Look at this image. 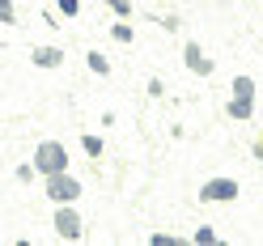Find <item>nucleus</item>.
I'll list each match as a JSON object with an SVG mask.
<instances>
[{
    "mask_svg": "<svg viewBox=\"0 0 263 246\" xmlns=\"http://www.w3.org/2000/svg\"><path fill=\"white\" fill-rule=\"evenodd\" d=\"M43 187H47V200L51 204H77L81 200V178L77 174H68V170H55V174H47L43 178Z\"/></svg>",
    "mask_w": 263,
    "mask_h": 246,
    "instance_id": "nucleus-1",
    "label": "nucleus"
},
{
    "mask_svg": "<svg viewBox=\"0 0 263 246\" xmlns=\"http://www.w3.org/2000/svg\"><path fill=\"white\" fill-rule=\"evenodd\" d=\"M30 161H34V170L47 178V174H55V170H68V149H64L60 140H43Z\"/></svg>",
    "mask_w": 263,
    "mask_h": 246,
    "instance_id": "nucleus-2",
    "label": "nucleus"
},
{
    "mask_svg": "<svg viewBox=\"0 0 263 246\" xmlns=\"http://www.w3.org/2000/svg\"><path fill=\"white\" fill-rule=\"evenodd\" d=\"M55 234L64 238V242H77L81 234H85V221H81V212L72 208V204H55Z\"/></svg>",
    "mask_w": 263,
    "mask_h": 246,
    "instance_id": "nucleus-3",
    "label": "nucleus"
},
{
    "mask_svg": "<svg viewBox=\"0 0 263 246\" xmlns=\"http://www.w3.org/2000/svg\"><path fill=\"white\" fill-rule=\"evenodd\" d=\"M242 187H238V178H208V183L200 187V200L204 204H229V200H238Z\"/></svg>",
    "mask_w": 263,
    "mask_h": 246,
    "instance_id": "nucleus-4",
    "label": "nucleus"
},
{
    "mask_svg": "<svg viewBox=\"0 0 263 246\" xmlns=\"http://www.w3.org/2000/svg\"><path fill=\"white\" fill-rule=\"evenodd\" d=\"M183 64H187L195 77H212V60L204 55V47H200V43H187V47H183Z\"/></svg>",
    "mask_w": 263,
    "mask_h": 246,
    "instance_id": "nucleus-5",
    "label": "nucleus"
},
{
    "mask_svg": "<svg viewBox=\"0 0 263 246\" xmlns=\"http://www.w3.org/2000/svg\"><path fill=\"white\" fill-rule=\"evenodd\" d=\"M225 115H229V119H238V123H246V119H255V98L229 93V102H225Z\"/></svg>",
    "mask_w": 263,
    "mask_h": 246,
    "instance_id": "nucleus-6",
    "label": "nucleus"
},
{
    "mask_svg": "<svg viewBox=\"0 0 263 246\" xmlns=\"http://www.w3.org/2000/svg\"><path fill=\"white\" fill-rule=\"evenodd\" d=\"M30 60H34V68H60L64 51H60V47H34V55H30Z\"/></svg>",
    "mask_w": 263,
    "mask_h": 246,
    "instance_id": "nucleus-7",
    "label": "nucleus"
},
{
    "mask_svg": "<svg viewBox=\"0 0 263 246\" xmlns=\"http://www.w3.org/2000/svg\"><path fill=\"white\" fill-rule=\"evenodd\" d=\"M85 64H89V72H93V77H110V60H106L102 51H89Z\"/></svg>",
    "mask_w": 263,
    "mask_h": 246,
    "instance_id": "nucleus-8",
    "label": "nucleus"
},
{
    "mask_svg": "<svg viewBox=\"0 0 263 246\" xmlns=\"http://www.w3.org/2000/svg\"><path fill=\"white\" fill-rule=\"evenodd\" d=\"M191 242H195V246H217V242H221V234H217V229H208V225H200V229L191 234Z\"/></svg>",
    "mask_w": 263,
    "mask_h": 246,
    "instance_id": "nucleus-9",
    "label": "nucleus"
},
{
    "mask_svg": "<svg viewBox=\"0 0 263 246\" xmlns=\"http://www.w3.org/2000/svg\"><path fill=\"white\" fill-rule=\"evenodd\" d=\"M234 93H242V98H255V81L251 77H234V85H229Z\"/></svg>",
    "mask_w": 263,
    "mask_h": 246,
    "instance_id": "nucleus-10",
    "label": "nucleus"
},
{
    "mask_svg": "<svg viewBox=\"0 0 263 246\" xmlns=\"http://www.w3.org/2000/svg\"><path fill=\"white\" fill-rule=\"evenodd\" d=\"M110 39H115V43H132V26H127V17L110 26Z\"/></svg>",
    "mask_w": 263,
    "mask_h": 246,
    "instance_id": "nucleus-11",
    "label": "nucleus"
},
{
    "mask_svg": "<svg viewBox=\"0 0 263 246\" xmlns=\"http://www.w3.org/2000/svg\"><path fill=\"white\" fill-rule=\"evenodd\" d=\"M81 149L89 157H102V136H81Z\"/></svg>",
    "mask_w": 263,
    "mask_h": 246,
    "instance_id": "nucleus-12",
    "label": "nucleus"
},
{
    "mask_svg": "<svg viewBox=\"0 0 263 246\" xmlns=\"http://www.w3.org/2000/svg\"><path fill=\"white\" fill-rule=\"evenodd\" d=\"M55 9L64 13V17H77V13H81V0H55Z\"/></svg>",
    "mask_w": 263,
    "mask_h": 246,
    "instance_id": "nucleus-13",
    "label": "nucleus"
},
{
    "mask_svg": "<svg viewBox=\"0 0 263 246\" xmlns=\"http://www.w3.org/2000/svg\"><path fill=\"white\" fill-rule=\"evenodd\" d=\"M183 238H174V234H149V246H178Z\"/></svg>",
    "mask_w": 263,
    "mask_h": 246,
    "instance_id": "nucleus-14",
    "label": "nucleus"
},
{
    "mask_svg": "<svg viewBox=\"0 0 263 246\" xmlns=\"http://www.w3.org/2000/svg\"><path fill=\"white\" fill-rule=\"evenodd\" d=\"M34 161H26V166H17V183H34Z\"/></svg>",
    "mask_w": 263,
    "mask_h": 246,
    "instance_id": "nucleus-15",
    "label": "nucleus"
},
{
    "mask_svg": "<svg viewBox=\"0 0 263 246\" xmlns=\"http://www.w3.org/2000/svg\"><path fill=\"white\" fill-rule=\"evenodd\" d=\"M106 5L119 13V17H132V0H106Z\"/></svg>",
    "mask_w": 263,
    "mask_h": 246,
    "instance_id": "nucleus-16",
    "label": "nucleus"
},
{
    "mask_svg": "<svg viewBox=\"0 0 263 246\" xmlns=\"http://www.w3.org/2000/svg\"><path fill=\"white\" fill-rule=\"evenodd\" d=\"M0 22H5V26L13 22V0H0Z\"/></svg>",
    "mask_w": 263,
    "mask_h": 246,
    "instance_id": "nucleus-17",
    "label": "nucleus"
}]
</instances>
